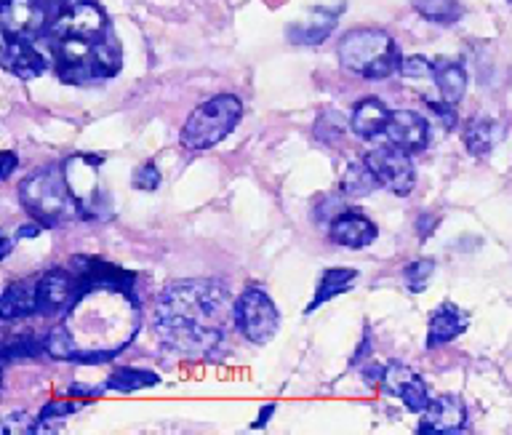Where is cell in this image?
Returning a JSON list of instances; mask_svg holds the SVG:
<instances>
[{
  "label": "cell",
  "instance_id": "cell-1",
  "mask_svg": "<svg viewBox=\"0 0 512 435\" xmlns=\"http://www.w3.org/2000/svg\"><path fill=\"white\" fill-rule=\"evenodd\" d=\"M43 38L54 54L62 83L86 86L110 81L120 73V43L96 0H51V19Z\"/></svg>",
  "mask_w": 512,
  "mask_h": 435
},
{
  "label": "cell",
  "instance_id": "cell-2",
  "mask_svg": "<svg viewBox=\"0 0 512 435\" xmlns=\"http://www.w3.org/2000/svg\"><path fill=\"white\" fill-rule=\"evenodd\" d=\"M230 321H235L230 291L224 283L208 278L168 283L155 307L160 345L182 358L214 355Z\"/></svg>",
  "mask_w": 512,
  "mask_h": 435
},
{
  "label": "cell",
  "instance_id": "cell-3",
  "mask_svg": "<svg viewBox=\"0 0 512 435\" xmlns=\"http://www.w3.org/2000/svg\"><path fill=\"white\" fill-rule=\"evenodd\" d=\"M19 198H22L24 209L30 211V217H35L46 227H56L80 217V206L72 195L62 163H51V166L32 171L19 185Z\"/></svg>",
  "mask_w": 512,
  "mask_h": 435
},
{
  "label": "cell",
  "instance_id": "cell-4",
  "mask_svg": "<svg viewBox=\"0 0 512 435\" xmlns=\"http://www.w3.org/2000/svg\"><path fill=\"white\" fill-rule=\"evenodd\" d=\"M339 62L344 70L366 78V81H384L395 70H400V51L390 35L374 27L350 30L339 43Z\"/></svg>",
  "mask_w": 512,
  "mask_h": 435
},
{
  "label": "cell",
  "instance_id": "cell-5",
  "mask_svg": "<svg viewBox=\"0 0 512 435\" xmlns=\"http://www.w3.org/2000/svg\"><path fill=\"white\" fill-rule=\"evenodd\" d=\"M243 118V105L235 94H219L190 113L182 126V145L187 150H211L230 137Z\"/></svg>",
  "mask_w": 512,
  "mask_h": 435
},
{
  "label": "cell",
  "instance_id": "cell-6",
  "mask_svg": "<svg viewBox=\"0 0 512 435\" xmlns=\"http://www.w3.org/2000/svg\"><path fill=\"white\" fill-rule=\"evenodd\" d=\"M235 326L248 342L254 345H267L280 329V313L270 294L256 286H248L246 291H240V297L235 299Z\"/></svg>",
  "mask_w": 512,
  "mask_h": 435
},
{
  "label": "cell",
  "instance_id": "cell-7",
  "mask_svg": "<svg viewBox=\"0 0 512 435\" xmlns=\"http://www.w3.org/2000/svg\"><path fill=\"white\" fill-rule=\"evenodd\" d=\"M51 19V0H3L0 27L3 38H43Z\"/></svg>",
  "mask_w": 512,
  "mask_h": 435
},
{
  "label": "cell",
  "instance_id": "cell-8",
  "mask_svg": "<svg viewBox=\"0 0 512 435\" xmlns=\"http://www.w3.org/2000/svg\"><path fill=\"white\" fill-rule=\"evenodd\" d=\"M80 281L72 270L54 267L48 270L43 278L35 281V299H38V310L35 313L43 318H54V315H67L80 299Z\"/></svg>",
  "mask_w": 512,
  "mask_h": 435
},
{
  "label": "cell",
  "instance_id": "cell-9",
  "mask_svg": "<svg viewBox=\"0 0 512 435\" xmlns=\"http://www.w3.org/2000/svg\"><path fill=\"white\" fill-rule=\"evenodd\" d=\"M371 163V169L376 171V177L387 187L392 195H408L416 185V169L408 153L398 150V147H379L366 158Z\"/></svg>",
  "mask_w": 512,
  "mask_h": 435
},
{
  "label": "cell",
  "instance_id": "cell-10",
  "mask_svg": "<svg viewBox=\"0 0 512 435\" xmlns=\"http://www.w3.org/2000/svg\"><path fill=\"white\" fill-rule=\"evenodd\" d=\"M382 387L414 414H424L430 409V403L435 401V398H430V387L424 385V379L400 361L387 363V369L382 371Z\"/></svg>",
  "mask_w": 512,
  "mask_h": 435
},
{
  "label": "cell",
  "instance_id": "cell-11",
  "mask_svg": "<svg viewBox=\"0 0 512 435\" xmlns=\"http://www.w3.org/2000/svg\"><path fill=\"white\" fill-rule=\"evenodd\" d=\"M384 137L390 139L392 147H398L403 153H422L424 147L430 145V123L414 110H395V113H390Z\"/></svg>",
  "mask_w": 512,
  "mask_h": 435
},
{
  "label": "cell",
  "instance_id": "cell-12",
  "mask_svg": "<svg viewBox=\"0 0 512 435\" xmlns=\"http://www.w3.org/2000/svg\"><path fill=\"white\" fill-rule=\"evenodd\" d=\"M3 70H8L22 81H32L48 70L46 54L35 46L30 38H3V54H0Z\"/></svg>",
  "mask_w": 512,
  "mask_h": 435
},
{
  "label": "cell",
  "instance_id": "cell-13",
  "mask_svg": "<svg viewBox=\"0 0 512 435\" xmlns=\"http://www.w3.org/2000/svg\"><path fill=\"white\" fill-rule=\"evenodd\" d=\"M467 430V406L459 395H440L422 414L419 433H462Z\"/></svg>",
  "mask_w": 512,
  "mask_h": 435
},
{
  "label": "cell",
  "instance_id": "cell-14",
  "mask_svg": "<svg viewBox=\"0 0 512 435\" xmlns=\"http://www.w3.org/2000/svg\"><path fill=\"white\" fill-rule=\"evenodd\" d=\"M331 241L342 249H366L376 241V225L358 211H339L331 219Z\"/></svg>",
  "mask_w": 512,
  "mask_h": 435
},
{
  "label": "cell",
  "instance_id": "cell-15",
  "mask_svg": "<svg viewBox=\"0 0 512 435\" xmlns=\"http://www.w3.org/2000/svg\"><path fill=\"white\" fill-rule=\"evenodd\" d=\"M342 9L344 6H334V9H312L302 22H294V25L288 27V41L296 43V46H318V43L326 41L328 35L336 30V22H339Z\"/></svg>",
  "mask_w": 512,
  "mask_h": 435
},
{
  "label": "cell",
  "instance_id": "cell-16",
  "mask_svg": "<svg viewBox=\"0 0 512 435\" xmlns=\"http://www.w3.org/2000/svg\"><path fill=\"white\" fill-rule=\"evenodd\" d=\"M470 326V315L459 310L456 305H440L430 318V331H427V350L443 347L454 342L464 329Z\"/></svg>",
  "mask_w": 512,
  "mask_h": 435
},
{
  "label": "cell",
  "instance_id": "cell-17",
  "mask_svg": "<svg viewBox=\"0 0 512 435\" xmlns=\"http://www.w3.org/2000/svg\"><path fill=\"white\" fill-rule=\"evenodd\" d=\"M387 121H390V110L384 107L382 99L366 97V99H360L358 105L352 107L350 129H352V134L360 139H376L384 134V129H387Z\"/></svg>",
  "mask_w": 512,
  "mask_h": 435
},
{
  "label": "cell",
  "instance_id": "cell-18",
  "mask_svg": "<svg viewBox=\"0 0 512 435\" xmlns=\"http://www.w3.org/2000/svg\"><path fill=\"white\" fill-rule=\"evenodd\" d=\"M38 310V299H35V283L16 281L11 283L3 297H0V318L3 321H16V318H27Z\"/></svg>",
  "mask_w": 512,
  "mask_h": 435
},
{
  "label": "cell",
  "instance_id": "cell-19",
  "mask_svg": "<svg viewBox=\"0 0 512 435\" xmlns=\"http://www.w3.org/2000/svg\"><path fill=\"white\" fill-rule=\"evenodd\" d=\"M504 139V126L494 118H478V121H472L464 131V147L470 150L475 158H483L494 150L499 142Z\"/></svg>",
  "mask_w": 512,
  "mask_h": 435
},
{
  "label": "cell",
  "instance_id": "cell-20",
  "mask_svg": "<svg viewBox=\"0 0 512 435\" xmlns=\"http://www.w3.org/2000/svg\"><path fill=\"white\" fill-rule=\"evenodd\" d=\"M358 281V270H352V267H328L326 273L320 275L318 291H315V297L307 305V313H315V307L326 305L328 299L339 297L344 291H350L352 283Z\"/></svg>",
  "mask_w": 512,
  "mask_h": 435
},
{
  "label": "cell",
  "instance_id": "cell-21",
  "mask_svg": "<svg viewBox=\"0 0 512 435\" xmlns=\"http://www.w3.org/2000/svg\"><path fill=\"white\" fill-rule=\"evenodd\" d=\"M342 193L347 198H366L376 190V187H382L379 177H376V171L371 169V163L368 161H352L342 174Z\"/></svg>",
  "mask_w": 512,
  "mask_h": 435
},
{
  "label": "cell",
  "instance_id": "cell-22",
  "mask_svg": "<svg viewBox=\"0 0 512 435\" xmlns=\"http://www.w3.org/2000/svg\"><path fill=\"white\" fill-rule=\"evenodd\" d=\"M435 83H438L440 97L451 102V105H459V99L464 97L467 91V73L459 62H435Z\"/></svg>",
  "mask_w": 512,
  "mask_h": 435
},
{
  "label": "cell",
  "instance_id": "cell-23",
  "mask_svg": "<svg viewBox=\"0 0 512 435\" xmlns=\"http://www.w3.org/2000/svg\"><path fill=\"white\" fill-rule=\"evenodd\" d=\"M160 382V377L155 371L147 369H118L107 382L102 385V390H118V393H136V390H144V387H155Z\"/></svg>",
  "mask_w": 512,
  "mask_h": 435
},
{
  "label": "cell",
  "instance_id": "cell-24",
  "mask_svg": "<svg viewBox=\"0 0 512 435\" xmlns=\"http://www.w3.org/2000/svg\"><path fill=\"white\" fill-rule=\"evenodd\" d=\"M419 17L432 25H454L462 19V3L459 0H411Z\"/></svg>",
  "mask_w": 512,
  "mask_h": 435
},
{
  "label": "cell",
  "instance_id": "cell-25",
  "mask_svg": "<svg viewBox=\"0 0 512 435\" xmlns=\"http://www.w3.org/2000/svg\"><path fill=\"white\" fill-rule=\"evenodd\" d=\"M80 409H83V401H51L48 406H43L40 417L35 419V433H48V430H54V422L62 425L64 419Z\"/></svg>",
  "mask_w": 512,
  "mask_h": 435
},
{
  "label": "cell",
  "instance_id": "cell-26",
  "mask_svg": "<svg viewBox=\"0 0 512 435\" xmlns=\"http://www.w3.org/2000/svg\"><path fill=\"white\" fill-rule=\"evenodd\" d=\"M46 353L56 361H75V355H78V345H75V339H72L70 329L67 326H56L54 331H48L46 337Z\"/></svg>",
  "mask_w": 512,
  "mask_h": 435
},
{
  "label": "cell",
  "instance_id": "cell-27",
  "mask_svg": "<svg viewBox=\"0 0 512 435\" xmlns=\"http://www.w3.org/2000/svg\"><path fill=\"white\" fill-rule=\"evenodd\" d=\"M432 275H435V259H416V262H411V265L403 270L408 291H414V294H422V291L427 289V283L432 281Z\"/></svg>",
  "mask_w": 512,
  "mask_h": 435
},
{
  "label": "cell",
  "instance_id": "cell-28",
  "mask_svg": "<svg viewBox=\"0 0 512 435\" xmlns=\"http://www.w3.org/2000/svg\"><path fill=\"white\" fill-rule=\"evenodd\" d=\"M35 331H27L24 337L14 339V342H6L3 347V361L11 363L14 358H32V355H38L40 350H46V339L40 342V339L32 337Z\"/></svg>",
  "mask_w": 512,
  "mask_h": 435
},
{
  "label": "cell",
  "instance_id": "cell-29",
  "mask_svg": "<svg viewBox=\"0 0 512 435\" xmlns=\"http://www.w3.org/2000/svg\"><path fill=\"white\" fill-rule=\"evenodd\" d=\"M400 73L408 81H430V78H435V62L414 54V57H406L400 62Z\"/></svg>",
  "mask_w": 512,
  "mask_h": 435
},
{
  "label": "cell",
  "instance_id": "cell-30",
  "mask_svg": "<svg viewBox=\"0 0 512 435\" xmlns=\"http://www.w3.org/2000/svg\"><path fill=\"white\" fill-rule=\"evenodd\" d=\"M131 182H134L136 190H144V193H152V190H158V187H160L158 166H155L152 161L142 163V166L134 171V179H131Z\"/></svg>",
  "mask_w": 512,
  "mask_h": 435
},
{
  "label": "cell",
  "instance_id": "cell-31",
  "mask_svg": "<svg viewBox=\"0 0 512 435\" xmlns=\"http://www.w3.org/2000/svg\"><path fill=\"white\" fill-rule=\"evenodd\" d=\"M3 433L6 435H22V433H35V422H32L24 411H14L3 419Z\"/></svg>",
  "mask_w": 512,
  "mask_h": 435
},
{
  "label": "cell",
  "instance_id": "cell-32",
  "mask_svg": "<svg viewBox=\"0 0 512 435\" xmlns=\"http://www.w3.org/2000/svg\"><path fill=\"white\" fill-rule=\"evenodd\" d=\"M430 110L432 113L440 115V121H443V126H446V129H454L456 113H454V105H451V102H446V99H443V102H430Z\"/></svg>",
  "mask_w": 512,
  "mask_h": 435
},
{
  "label": "cell",
  "instance_id": "cell-33",
  "mask_svg": "<svg viewBox=\"0 0 512 435\" xmlns=\"http://www.w3.org/2000/svg\"><path fill=\"white\" fill-rule=\"evenodd\" d=\"M14 169H16V155L14 153L0 155V179L11 177V171Z\"/></svg>",
  "mask_w": 512,
  "mask_h": 435
},
{
  "label": "cell",
  "instance_id": "cell-34",
  "mask_svg": "<svg viewBox=\"0 0 512 435\" xmlns=\"http://www.w3.org/2000/svg\"><path fill=\"white\" fill-rule=\"evenodd\" d=\"M275 409H278L275 403H264L262 411H259V417H256L254 422H251V427H254V430H256V427H264V425H267V422H270L272 414H275Z\"/></svg>",
  "mask_w": 512,
  "mask_h": 435
},
{
  "label": "cell",
  "instance_id": "cell-35",
  "mask_svg": "<svg viewBox=\"0 0 512 435\" xmlns=\"http://www.w3.org/2000/svg\"><path fill=\"white\" fill-rule=\"evenodd\" d=\"M38 233H40V227L27 225V227H22L19 233H16V238H35V235H38Z\"/></svg>",
  "mask_w": 512,
  "mask_h": 435
},
{
  "label": "cell",
  "instance_id": "cell-36",
  "mask_svg": "<svg viewBox=\"0 0 512 435\" xmlns=\"http://www.w3.org/2000/svg\"><path fill=\"white\" fill-rule=\"evenodd\" d=\"M11 246H14V243H11V238H3V259L11 254Z\"/></svg>",
  "mask_w": 512,
  "mask_h": 435
},
{
  "label": "cell",
  "instance_id": "cell-37",
  "mask_svg": "<svg viewBox=\"0 0 512 435\" xmlns=\"http://www.w3.org/2000/svg\"><path fill=\"white\" fill-rule=\"evenodd\" d=\"M510 3H512V0H510Z\"/></svg>",
  "mask_w": 512,
  "mask_h": 435
}]
</instances>
